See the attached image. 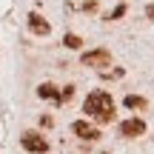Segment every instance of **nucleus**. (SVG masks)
<instances>
[{"label":"nucleus","mask_w":154,"mask_h":154,"mask_svg":"<svg viewBox=\"0 0 154 154\" xmlns=\"http://www.w3.org/2000/svg\"><path fill=\"white\" fill-rule=\"evenodd\" d=\"M83 111L88 117H94L97 123H111L114 120V100L109 91H91L83 103Z\"/></svg>","instance_id":"f257e3e1"},{"label":"nucleus","mask_w":154,"mask_h":154,"mask_svg":"<svg viewBox=\"0 0 154 154\" xmlns=\"http://www.w3.org/2000/svg\"><path fill=\"white\" fill-rule=\"evenodd\" d=\"M20 143H23V149L32 151V154H46V149H49L46 137H43V134H34V131H26Z\"/></svg>","instance_id":"f03ea898"},{"label":"nucleus","mask_w":154,"mask_h":154,"mask_svg":"<svg viewBox=\"0 0 154 154\" xmlns=\"http://www.w3.org/2000/svg\"><path fill=\"white\" fill-rule=\"evenodd\" d=\"M83 66H111V54L106 49H94V51H86L83 54Z\"/></svg>","instance_id":"7ed1b4c3"},{"label":"nucleus","mask_w":154,"mask_h":154,"mask_svg":"<svg viewBox=\"0 0 154 154\" xmlns=\"http://www.w3.org/2000/svg\"><path fill=\"white\" fill-rule=\"evenodd\" d=\"M143 131H146V123L137 120V117H131V120H123V123H120V134H126V137H140Z\"/></svg>","instance_id":"20e7f679"},{"label":"nucleus","mask_w":154,"mask_h":154,"mask_svg":"<svg viewBox=\"0 0 154 154\" xmlns=\"http://www.w3.org/2000/svg\"><path fill=\"white\" fill-rule=\"evenodd\" d=\"M72 131H74L80 140H97V137H100V131H97L94 126H88L86 120H77V123H72Z\"/></svg>","instance_id":"39448f33"},{"label":"nucleus","mask_w":154,"mask_h":154,"mask_svg":"<svg viewBox=\"0 0 154 154\" xmlns=\"http://www.w3.org/2000/svg\"><path fill=\"white\" fill-rule=\"evenodd\" d=\"M29 26H32L34 34H49V23H46L40 14H29Z\"/></svg>","instance_id":"423d86ee"},{"label":"nucleus","mask_w":154,"mask_h":154,"mask_svg":"<svg viewBox=\"0 0 154 154\" xmlns=\"http://www.w3.org/2000/svg\"><path fill=\"white\" fill-rule=\"evenodd\" d=\"M37 94H40V97H46V100H54V103H63V100H60V91H57V86H51V83H43V86L37 88Z\"/></svg>","instance_id":"0eeeda50"},{"label":"nucleus","mask_w":154,"mask_h":154,"mask_svg":"<svg viewBox=\"0 0 154 154\" xmlns=\"http://www.w3.org/2000/svg\"><path fill=\"white\" fill-rule=\"evenodd\" d=\"M126 106H128V109H143L146 100H143V97H134V94H128V97H126Z\"/></svg>","instance_id":"6e6552de"},{"label":"nucleus","mask_w":154,"mask_h":154,"mask_svg":"<svg viewBox=\"0 0 154 154\" xmlns=\"http://www.w3.org/2000/svg\"><path fill=\"white\" fill-rule=\"evenodd\" d=\"M63 43H66L69 49H80V46H83V40L77 37V34H66V40H63Z\"/></svg>","instance_id":"1a4fd4ad"},{"label":"nucleus","mask_w":154,"mask_h":154,"mask_svg":"<svg viewBox=\"0 0 154 154\" xmlns=\"http://www.w3.org/2000/svg\"><path fill=\"white\" fill-rule=\"evenodd\" d=\"M72 97H74V86H66L60 91V100H72Z\"/></svg>","instance_id":"9d476101"},{"label":"nucleus","mask_w":154,"mask_h":154,"mask_svg":"<svg viewBox=\"0 0 154 154\" xmlns=\"http://www.w3.org/2000/svg\"><path fill=\"white\" fill-rule=\"evenodd\" d=\"M123 14H126V6H117V9H114V14H111V17H123Z\"/></svg>","instance_id":"9b49d317"},{"label":"nucleus","mask_w":154,"mask_h":154,"mask_svg":"<svg viewBox=\"0 0 154 154\" xmlns=\"http://www.w3.org/2000/svg\"><path fill=\"white\" fill-rule=\"evenodd\" d=\"M146 14H149L151 20H154V6H149V9H146Z\"/></svg>","instance_id":"f8f14e48"}]
</instances>
